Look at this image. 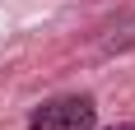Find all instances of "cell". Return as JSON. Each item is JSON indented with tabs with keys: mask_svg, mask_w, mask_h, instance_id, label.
I'll list each match as a JSON object with an SVG mask.
<instances>
[{
	"mask_svg": "<svg viewBox=\"0 0 135 130\" xmlns=\"http://www.w3.org/2000/svg\"><path fill=\"white\" fill-rule=\"evenodd\" d=\"M98 102L89 93H65V98H47L42 107H33L28 130H93Z\"/></svg>",
	"mask_w": 135,
	"mask_h": 130,
	"instance_id": "1",
	"label": "cell"
},
{
	"mask_svg": "<svg viewBox=\"0 0 135 130\" xmlns=\"http://www.w3.org/2000/svg\"><path fill=\"white\" fill-rule=\"evenodd\" d=\"M103 130H135V121H121V126H103Z\"/></svg>",
	"mask_w": 135,
	"mask_h": 130,
	"instance_id": "2",
	"label": "cell"
}]
</instances>
